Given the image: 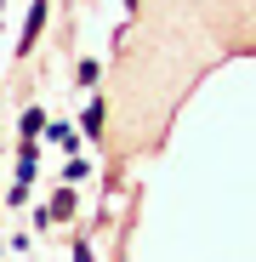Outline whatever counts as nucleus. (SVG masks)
Listing matches in <instances>:
<instances>
[{"instance_id":"obj_1","label":"nucleus","mask_w":256,"mask_h":262,"mask_svg":"<svg viewBox=\"0 0 256 262\" xmlns=\"http://www.w3.org/2000/svg\"><path fill=\"white\" fill-rule=\"evenodd\" d=\"M40 29H46V6H34V12H29V29H23V52H29L34 40H40Z\"/></svg>"},{"instance_id":"obj_2","label":"nucleus","mask_w":256,"mask_h":262,"mask_svg":"<svg viewBox=\"0 0 256 262\" xmlns=\"http://www.w3.org/2000/svg\"><path fill=\"white\" fill-rule=\"evenodd\" d=\"M103 114H108L103 103H91V108H85V137H103Z\"/></svg>"},{"instance_id":"obj_3","label":"nucleus","mask_w":256,"mask_h":262,"mask_svg":"<svg viewBox=\"0 0 256 262\" xmlns=\"http://www.w3.org/2000/svg\"><path fill=\"white\" fill-rule=\"evenodd\" d=\"M40 125H46V114H40V108H29V114H23V137H34Z\"/></svg>"}]
</instances>
